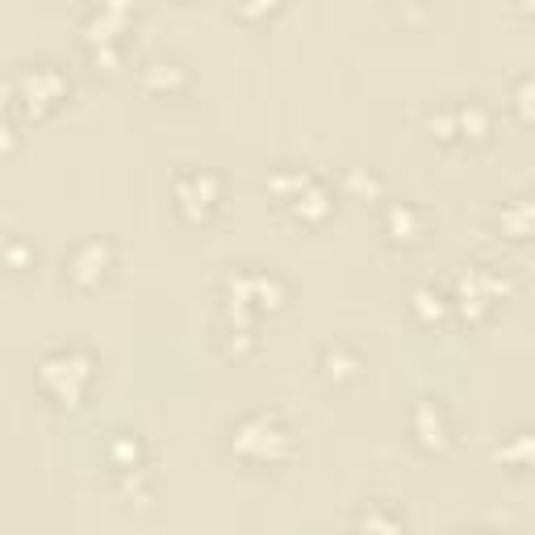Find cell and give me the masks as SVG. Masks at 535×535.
I'll use <instances>...</instances> for the list:
<instances>
[{
	"label": "cell",
	"instance_id": "3",
	"mask_svg": "<svg viewBox=\"0 0 535 535\" xmlns=\"http://www.w3.org/2000/svg\"><path fill=\"white\" fill-rule=\"evenodd\" d=\"M105 272H109V247L105 243H80L63 260V276L76 289H92L97 281H105Z\"/></svg>",
	"mask_w": 535,
	"mask_h": 535
},
{
	"label": "cell",
	"instance_id": "1",
	"mask_svg": "<svg viewBox=\"0 0 535 535\" xmlns=\"http://www.w3.org/2000/svg\"><path fill=\"white\" fill-rule=\"evenodd\" d=\"M92 385V360L80 347H55L38 360V389L59 406H76Z\"/></svg>",
	"mask_w": 535,
	"mask_h": 535
},
{
	"label": "cell",
	"instance_id": "2",
	"mask_svg": "<svg viewBox=\"0 0 535 535\" xmlns=\"http://www.w3.org/2000/svg\"><path fill=\"white\" fill-rule=\"evenodd\" d=\"M63 92H67V76L59 72L55 63H21L17 72L9 76V109H51L63 101Z\"/></svg>",
	"mask_w": 535,
	"mask_h": 535
}]
</instances>
